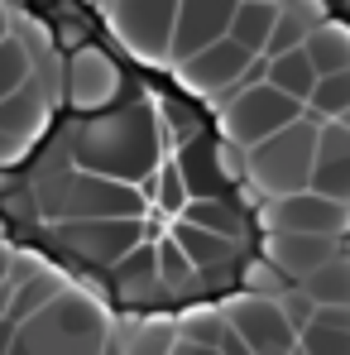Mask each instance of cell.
Masks as SVG:
<instances>
[{"instance_id":"1","label":"cell","mask_w":350,"mask_h":355,"mask_svg":"<svg viewBox=\"0 0 350 355\" xmlns=\"http://www.w3.org/2000/svg\"><path fill=\"white\" fill-rule=\"evenodd\" d=\"M164 120L154 116L144 101L116 106L106 116H91L72 135V159L91 178H106L120 187H139L164 168Z\"/></svg>"},{"instance_id":"2","label":"cell","mask_w":350,"mask_h":355,"mask_svg":"<svg viewBox=\"0 0 350 355\" xmlns=\"http://www.w3.org/2000/svg\"><path fill=\"white\" fill-rule=\"evenodd\" d=\"M116 341L106 307L87 288H67V293L44 307L15 341V355H106Z\"/></svg>"},{"instance_id":"3","label":"cell","mask_w":350,"mask_h":355,"mask_svg":"<svg viewBox=\"0 0 350 355\" xmlns=\"http://www.w3.org/2000/svg\"><path fill=\"white\" fill-rule=\"evenodd\" d=\"M317 149H322V125L302 116L283 135H274L269 144L250 149V178H245V197L250 202H283L297 192H312L317 173Z\"/></svg>"},{"instance_id":"4","label":"cell","mask_w":350,"mask_h":355,"mask_svg":"<svg viewBox=\"0 0 350 355\" xmlns=\"http://www.w3.org/2000/svg\"><path fill=\"white\" fill-rule=\"evenodd\" d=\"M116 44L144 67H173L177 0H106L96 5Z\"/></svg>"},{"instance_id":"5","label":"cell","mask_w":350,"mask_h":355,"mask_svg":"<svg viewBox=\"0 0 350 355\" xmlns=\"http://www.w3.org/2000/svg\"><path fill=\"white\" fill-rule=\"evenodd\" d=\"M307 116V106L302 101H292V96H283L279 87H250V92H240L231 106L216 116V125H221V139L226 144H235V149H259V144H269L274 135H283L288 125H297V120Z\"/></svg>"},{"instance_id":"6","label":"cell","mask_w":350,"mask_h":355,"mask_svg":"<svg viewBox=\"0 0 350 355\" xmlns=\"http://www.w3.org/2000/svg\"><path fill=\"white\" fill-rule=\"evenodd\" d=\"M254 62L259 58H254L250 49H240L235 39H226V44H216V49H207V53H197V58L177 62L173 82L187 96H202L207 106H216V116H221L235 96L245 92V77H250Z\"/></svg>"},{"instance_id":"7","label":"cell","mask_w":350,"mask_h":355,"mask_svg":"<svg viewBox=\"0 0 350 355\" xmlns=\"http://www.w3.org/2000/svg\"><path fill=\"white\" fill-rule=\"evenodd\" d=\"M264 236H322V240H346L350 236V207L331 202L322 192H297L283 202L259 207Z\"/></svg>"},{"instance_id":"8","label":"cell","mask_w":350,"mask_h":355,"mask_svg":"<svg viewBox=\"0 0 350 355\" xmlns=\"http://www.w3.org/2000/svg\"><path fill=\"white\" fill-rule=\"evenodd\" d=\"M58 240L96 269H120L139 245H154L144 221H58Z\"/></svg>"},{"instance_id":"9","label":"cell","mask_w":350,"mask_h":355,"mask_svg":"<svg viewBox=\"0 0 350 355\" xmlns=\"http://www.w3.org/2000/svg\"><path fill=\"white\" fill-rule=\"evenodd\" d=\"M62 92H67V106H77L87 120L106 116V111H116L120 92H125V72L106 49L87 44L82 53L67 58V87Z\"/></svg>"},{"instance_id":"10","label":"cell","mask_w":350,"mask_h":355,"mask_svg":"<svg viewBox=\"0 0 350 355\" xmlns=\"http://www.w3.org/2000/svg\"><path fill=\"white\" fill-rule=\"evenodd\" d=\"M58 211L62 221H144V197H139V187H120L106 178L77 173L62 187Z\"/></svg>"},{"instance_id":"11","label":"cell","mask_w":350,"mask_h":355,"mask_svg":"<svg viewBox=\"0 0 350 355\" xmlns=\"http://www.w3.org/2000/svg\"><path fill=\"white\" fill-rule=\"evenodd\" d=\"M226 317H231L235 336L254 355H297V327L288 322L279 297L240 293L235 302H226Z\"/></svg>"},{"instance_id":"12","label":"cell","mask_w":350,"mask_h":355,"mask_svg":"<svg viewBox=\"0 0 350 355\" xmlns=\"http://www.w3.org/2000/svg\"><path fill=\"white\" fill-rule=\"evenodd\" d=\"M53 106H58V101H53L39 82H29L19 96H10V101L0 106V168L29 159V149L44 139V130H49V120H53Z\"/></svg>"},{"instance_id":"13","label":"cell","mask_w":350,"mask_h":355,"mask_svg":"<svg viewBox=\"0 0 350 355\" xmlns=\"http://www.w3.org/2000/svg\"><path fill=\"white\" fill-rule=\"evenodd\" d=\"M231 24H235L231 0H182L177 5V34H173V67L207 53V49H216V44H226Z\"/></svg>"},{"instance_id":"14","label":"cell","mask_w":350,"mask_h":355,"mask_svg":"<svg viewBox=\"0 0 350 355\" xmlns=\"http://www.w3.org/2000/svg\"><path fill=\"white\" fill-rule=\"evenodd\" d=\"M264 259L283 274V279H312L322 274L331 259H341V240L322 236H264Z\"/></svg>"},{"instance_id":"15","label":"cell","mask_w":350,"mask_h":355,"mask_svg":"<svg viewBox=\"0 0 350 355\" xmlns=\"http://www.w3.org/2000/svg\"><path fill=\"white\" fill-rule=\"evenodd\" d=\"M312 192H322V197L350 207V130L346 125H322V149H317Z\"/></svg>"},{"instance_id":"16","label":"cell","mask_w":350,"mask_h":355,"mask_svg":"<svg viewBox=\"0 0 350 355\" xmlns=\"http://www.w3.org/2000/svg\"><path fill=\"white\" fill-rule=\"evenodd\" d=\"M331 19V10L326 5H317V0H288V5H279V29H274V44H269V53L264 58H288L297 49H307V39L322 29Z\"/></svg>"},{"instance_id":"17","label":"cell","mask_w":350,"mask_h":355,"mask_svg":"<svg viewBox=\"0 0 350 355\" xmlns=\"http://www.w3.org/2000/svg\"><path fill=\"white\" fill-rule=\"evenodd\" d=\"M274 29H279V5H269V0H245V5H235L231 39L240 44V49H250L254 58H264V53H269Z\"/></svg>"},{"instance_id":"18","label":"cell","mask_w":350,"mask_h":355,"mask_svg":"<svg viewBox=\"0 0 350 355\" xmlns=\"http://www.w3.org/2000/svg\"><path fill=\"white\" fill-rule=\"evenodd\" d=\"M297 346L302 355H350V307H317Z\"/></svg>"},{"instance_id":"19","label":"cell","mask_w":350,"mask_h":355,"mask_svg":"<svg viewBox=\"0 0 350 355\" xmlns=\"http://www.w3.org/2000/svg\"><path fill=\"white\" fill-rule=\"evenodd\" d=\"M177 173L187 182L192 202H216V182H221V168H216V139H197L177 154Z\"/></svg>"},{"instance_id":"20","label":"cell","mask_w":350,"mask_h":355,"mask_svg":"<svg viewBox=\"0 0 350 355\" xmlns=\"http://www.w3.org/2000/svg\"><path fill=\"white\" fill-rule=\"evenodd\" d=\"M307 58L317 67V77H341V72H350V24L346 19H326L307 39Z\"/></svg>"},{"instance_id":"21","label":"cell","mask_w":350,"mask_h":355,"mask_svg":"<svg viewBox=\"0 0 350 355\" xmlns=\"http://www.w3.org/2000/svg\"><path fill=\"white\" fill-rule=\"evenodd\" d=\"M154 288H164L159 284V245H139L116 269V297L120 302H144Z\"/></svg>"},{"instance_id":"22","label":"cell","mask_w":350,"mask_h":355,"mask_svg":"<svg viewBox=\"0 0 350 355\" xmlns=\"http://www.w3.org/2000/svg\"><path fill=\"white\" fill-rule=\"evenodd\" d=\"M168 236L182 245V254L197 264V274H211V269H226L231 264V254H235V245L231 240H221V236H211V231H197V226H187V221H173V231Z\"/></svg>"},{"instance_id":"23","label":"cell","mask_w":350,"mask_h":355,"mask_svg":"<svg viewBox=\"0 0 350 355\" xmlns=\"http://www.w3.org/2000/svg\"><path fill=\"white\" fill-rule=\"evenodd\" d=\"M269 87H279L283 96H292V101H312L317 96V87H322V77H317V67H312V58H307V49H297V53H288V58H274L269 62Z\"/></svg>"},{"instance_id":"24","label":"cell","mask_w":350,"mask_h":355,"mask_svg":"<svg viewBox=\"0 0 350 355\" xmlns=\"http://www.w3.org/2000/svg\"><path fill=\"white\" fill-rule=\"evenodd\" d=\"M177 336H182V346L221 351V341L231 336V317H226V307H192L177 317Z\"/></svg>"},{"instance_id":"25","label":"cell","mask_w":350,"mask_h":355,"mask_svg":"<svg viewBox=\"0 0 350 355\" xmlns=\"http://www.w3.org/2000/svg\"><path fill=\"white\" fill-rule=\"evenodd\" d=\"M302 293L312 297L317 307H350V254L331 259L322 274H312L302 284Z\"/></svg>"},{"instance_id":"26","label":"cell","mask_w":350,"mask_h":355,"mask_svg":"<svg viewBox=\"0 0 350 355\" xmlns=\"http://www.w3.org/2000/svg\"><path fill=\"white\" fill-rule=\"evenodd\" d=\"M159 245V284L168 288V293H187V288H202V274H197V264L182 254V245L173 236L154 240Z\"/></svg>"},{"instance_id":"27","label":"cell","mask_w":350,"mask_h":355,"mask_svg":"<svg viewBox=\"0 0 350 355\" xmlns=\"http://www.w3.org/2000/svg\"><path fill=\"white\" fill-rule=\"evenodd\" d=\"M29 82H34V53L10 34V39L0 44V106H5L10 96H19Z\"/></svg>"},{"instance_id":"28","label":"cell","mask_w":350,"mask_h":355,"mask_svg":"<svg viewBox=\"0 0 350 355\" xmlns=\"http://www.w3.org/2000/svg\"><path fill=\"white\" fill-rule=\"evenodd\" d=\"M177 322L173 317H149L125 336V355H173L177 351Z\"/></svg>"},{"instance_id":"29","label":"cell","mask_w":350,"mask_h":355,"mask_svg":"<svg viewBox=\"0 0 350 355\" xmlns=\"http://www.w3.org/2000/svg\"><path fill=\"white\" fill-rule=\"evenodd\" d=\"M182 221H187V226H197V231H211V236L231 240V245L240 240V231H245L240 211L226 207V202H192V207L182 211Z\"/></svg>"},{"instance_id":"30","label":"cell","mask_w":350,"mask_h":355,"mask_svg":"<svg viewBox=\"0 0 350 355\" xmlns=\"http://www.w3.org/2000/svg\"><path fill=\"white\" fill-rule=\"evenodd\" d=\"M346 111H350V72H341V77H322L317 96L307 101V116L317 120V125H336Z\"/></svg>"},{"instance_id":"31","label":"cell","mask_w":350,"mask_h":355,"mask_svg":"<svg viewBox=\"0 0 350 355\" xmlns=\"http://www.w3.org/2000/svg\"><path fill=\"white\" fill-rule=\"evenodd\" d=\"M240 288L250 297H283V293H292V284L259 254V259H245V269H240Z\"/></svg>"},{"instance_id":"32","label":"cell","mask_w":350,"mask_h":355,"mask_svg":"<svg viewBox=\"0 0 350 355\" xmlns=\"http://www.w3.org/2000/svg\"><path fill=\"white\" fill-rule=\"evenodd\" d=\"M159 120H164V139H173L177 154H182L187 144H197V139H202V120L192 116L182 101H159Z\"/></svg>"},{"instance_id":"33","label":"cell","mask_w":350,"mask_h":355,"mask_svg":"<svg viewBox=\"0 0 350 355\" xmlns=\"http://www.w3.org/2000/svg\"><path fill=\"white\" fill-rule=\"evenodd\" d=\"M154 207L164 216H173V221H182V211L192 207V192H187L182 173H177V164H164L159 168V197H154Z\"/></svg>"},{"instance_id":"34","label":"cell","mask_w":350,"mask_h":355,"mask_svg":"<svg viewBox=\"0 0 350 355\" xmlns=\"http://www.w3.org/2000/svg\"><path fill=\"white\" fill-rule=\"evenodd\" d=\"M216 168H221V182L245 187V178H250V154L235 149V144H226V139H216Z\"/></svg>"},{"instance_id":"35","label":"cell","mask_w":350,"mask_h":355,"mask_svg":"<svg viewBox=\"0 0 350 355\" xmlns=\"http://www.w3.org/2000/svg\"><path fill=\"white\" fill-rule=\"evenodd\" d=\"M279 302H283V312H288V322L297 327V336H302V331L312 327V317H317V302H312V297L302 293V284H297L292 293H283Z\"/></svg>"},{"instance_id":"36","label":"cell","mask_w":350,"mask_h":355,"mask_svg":"<svg viewBox=\"0 0 350 355\" xmlns=\"http://www.w3.org/2000/svg\"><path fill=\"white\" fill-rule=\"evenodd\" d=\"M67 15H72V10H67ZM67 15L58 19V34H53V39H58V49H67V58H72V53L87 49V24H82V19H67Z\"/></svg>"},{"instance_id":"37","label":"cell","mask_w":350,"mask_h":355,"mask_svg":"<svg viewBox=\"0 0 350 355\" xmlns=\"http://www.w3.org/2000/svg\"><path fill=\"white\" fill-rule=\"evenodd\" d=\"M19 331H24L19 322H10V317L0 322V355H15V341H19Z\"/></svg>"},{"instance_id":"38","label":"cell","mask_w":350,"mask_h":355,"mask_svg":"<svg viewBox=\"0 0 350 355\" xmlns=\"http://www.w3.org/2000/svg\"><path fill=\"white\" fill-rule=\"evenodd\" d=\"M15 10H19V5H0V44H5L10 29H15Z\"/></svg>"},{"instance_id":"39","label":"cell","mask_w":350,"mask_h":355,"mask_svg":"<svg viewBox=\"0 0 350 355\" xmlns=\"http://www.w3.org/2000/svg\"><path fill=\"white\" fill-rule=\"evenodd\" d=\"M173 355H221V351H202V346H182V341H177Z\"/></svg>"},{"instance_id":"40","label":"cell","mask_w":350,"mask_h":355,"mask_svg":"<svg viewBox=\"0 0 350 355\" xmlns=\"http://www.w3.org/2000/svg\"><path fill=\"white\" fill-rule=\"evenodd\" d=\"M336 125H346V130H350V111H346V116H341V120H336Z\"/></svg>"},{"instance_id":"41","label":"cell","mask_w":350,"mask_h":355,"mask_svg":"<svg viewBox=\"0 0 350 355\" xmlns=\"http://www.w3.org/2000/svg\"><path fill=\"white\" fill-rule=\"evenodd\" d=\"M297 355H302V346H297Z\"/></svg>"}]
</instances>
